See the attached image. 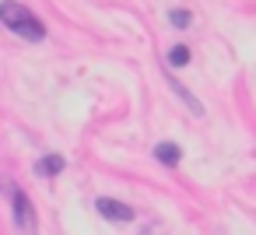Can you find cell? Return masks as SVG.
I'll use <instances>...</instances> for the list:
<instances>
[{
    "label": "cell",
    "instance_id": "6da1fadb",
    "mask_svg": "<svg viewBox=\"0 0 256 235\" xmlns=\"http://www.w3.org/2000/svg\"><path fill=\"white\" fill-rule=\"evenodd\" d=\"M0 25L11 28L14 36H22L25 42H42V39H46L42 22H39L25 4H18V0H0Z\"/></svg>",
    "mask_w": 256,
    "mask_h": 235
},
{
    "label": "cell",
    "instance_id": "7a4b0ae2",
    "mask_svg": "<svg viewBox=\"0 0 256 235\" xmlns=\"http://www.w3.org/2000/svg\"><path fill=\"white\" fill-rule=\"evenodd\" d=\"M11 204H14V228H18L22 235H36V232H39V224H36L32 200H28L22 190H14V193H11Z\"/></svg>",
    "mask_w": 256,
    "mask_h": 235
},
{
    "label": "cell",
    "instance_id": "3957f363",
    "mask_svg": "<svg viewBox=\"0 0 256 235\" xmlns=\"http://www.w3.org/2000/svg\"><path fill=\"white\" fill-rule=\"evenodd\" d=\"M95 210H98L102 218H109V221H134V210H130L126 204L112 200V196H98V200H95Z\"/></svg>",
    "mask_w": 256,
    "mask_h": 235
},
{
    "label": "cell",
    "instance_id": "277c9868",
    "mask_svg": "<svg viewBox=\"0 0 256 235\" xmlns=\"http://www.w3.org/2000/svg\"><path fill=\"white\" fill-rule=\"evenodd\" d=\"M154 158H158L162 165H168V168H172V165H179L182 148H179V144H172V140H162V144L154 148Z\"/></svg>",
    "mask_w": 256,
    "mask_h": 235
},
{
    "label": "cell",
    "instance_id": "5b68a950",
    "mask_svg": "<svg viewBox=\"0 0 256 235\" xmlns=\"http://www.w3.org/2000/svg\"><path fill=\"white\" fill-rule=\"evenodd\" d=\"M64 165H67V158H60V154H46V158H39V162H36V172H39V176H46V179H53V176H60V172H64Z\"/></svg>",
    "mask_w": 256,
    "mask_h": 235
},
{
    "label": "cell",
    "instance_id": "8992f818",
    "mask_svg": "<svg viewBox=\"0 0 256 235\" xmlns=\"http://www.w3.org/2000/svg\"><path fill=\"white\" fill-rule=\"evenodd\" d=\"M168 84H172V88H176V95H179V98L190 106V112H193V116H200V112H204V106H200V102H196V98H193V95H190V92H186V88H182V84L172 78V74H168Z\"/></svg>",
    "mask_w": 256,
    "mask_h": 235
},
{
    "label": "cell",
    "instance_id": "52a82bcc",
    "mask_svg": "<svg viewBox=\"0 0 256 235\" xmlns=\"http://www.w3.org/2000/svg\"><path fill=\"white\" fill-rule=\"evenodd\" d=\"M186 64H190V50H186V46L168 50V67H186Z\"/></svg>",
    "mask_w": 256,
    "mask_h": 235
},
{
    "label": "cell",
    "instance_id": "ba28073f",
    "mask_svg": "<svg viewBox=\"0 0 256 235\" xmlns=\"http://www.w3.org/2000/svg\"><path fill=\"white\" fill-rule=\"evenodd\" d=\"M168 22H172V25H176V28H186V25H190V22H193V18H190V11H179V8H176V11H172V14H168Z\"/></svg>",
    "mask_w": 256,
    "mask_h": 235
}]
</instances>
